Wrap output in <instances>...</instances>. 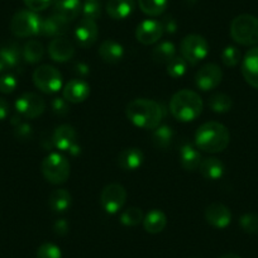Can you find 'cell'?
<instances>
[{"instance_id": "1", "label": "cell", "mask_w": 258, "mask_h": 258, "mask_svg": "<svg viewBox=\"0 0 258 258\" xmlns=\"http://www.w3.org/2000/svg\"><path fill=\"white\" fill-rule=\"evenodd\" d=\"M230 142V133L224 124L219 121H207L195 133L198 150L208 153L223 152Z\"/></svg>"}, {"instance_id": "2", "label": "cell", "mask_w": 258, "mask_h": 258, "mask_svg": "<svg viewBox=\"0 0 258 258\" xmlns=\"http://www.w3.org/2000/svg\"><path fill=\"white\" fill-rule=\"evenodd\" d=\"M126 118L138 128L155 129L162 120V108L160 104L150 99H135L126 105Z\"/></svg>"}, {"instance_id": "3", "label": "cell", "mask_w": 258, "mask_h": 258, "mask_svg": "<svg viewBox=\"0 0 258 258\" xmlns=\"http://www.w3.org/2000/svg\"><path fill=\"white\" fill-rule=\"evenodd\" d=\"M203 106L204 104L199 94L187 89L173 94L170 101V110L173 118L185 123L195 120L202 114Z\"/></svg>"}, {"instance_id": "4", "label": "cell", "mask_w": 258, "mask_h": 258, "mask_svg": "<svg viewBox=\"0 0 258 258\" xmlns=\"http://www.w3.org/2000/svg\"><path fill=\"white\" fill-rule=\"evenodd\" d=\"M230 36L233 41L242 46L258 44V18L250 14L235 17L230 24Z\"/></svg>"}, {"instance_id": "5", "label": "cell", "mask_w": 258, "mask_h": 258, "mask_svg": "<svg viewBox=\"0 0 258 258\" xmlns=\"http://www.w3.org/2000/svg\"><path fill=\"white\" fill-rule=\"evenodd\" d=\"M42 173L49 183L61 185L70 177V163L59 153H51L42 162Z\"/></svg>"}, {"instance_id": "6", "label": "cell", "mask_w": 258, "mask_h": 258, "mask_svg": "<svg viewBox=\"0 0 258 258\" xmlns=\"http://www.w3.org/2000/svg\"><path fill=\"white\" fill-rule=\"evenodd\" d=\"M42 19L32 11H21L14 14L11 22L12 33L19 38L36 36L41 32Z\"/></svg>"}, {"instance_id": "7", "label": "cell", "mask_w": 258, "mask_h": 258, "mask_svg": "<svg viewBox=\"0 0 258 258\" xmlns=\"http://www.w3.org/2000/svg\"><path fill=\"white\" fill-rule=\"evenodd\" d=\"M180 51L181 56L186 59L187 63L197 64L208 56L209 44L207 39L200 34H188L181 41Z\"/></svg>"}, {"instance_id": "8", "label": "cell", "mask_w": 258, "mask_h": 258, "mask_svg": "<svg viewBox=\"0 0 258 258\" xmlns=\"http://www.w3.org/2000/svg\"><path fill=\"white\" fill-rule=\"evenodd\" d=\"M33 83L46 94H54L62 88V75L54 66L42 64L34 70Z\"/></svg>"}, {"instance_id": "9", "label": "cell", "mask_w": 258, "mask_h": 258, "mask_svg": "<svg viewBox=\"0 0 258 258\" xmlns=\"http://www.w3.org/2000/svg\"><path fill=\"white\" fill-rule=\"evenodd\" d=\"M126 200V191L120 183H109L103 188L100 203L108 214H115L124 207Z\"/></svg>"}, {"instance_id": "10", "label": "cell", "mask_w": 258, "mask_h": 258, "mask_svg": "<svg viewBox=\"0 0 258 258\" xmlns=\"http://www.w3.org/2000/svg\"><path fill=\"white\" fill-rule=\"evenodd\" d=\"M16 109L24 118L34 119L43 114L46 109V101L38 94L24 93L17 99Z\"/></svg>"}, {"instance_id": "11", "label": "cell", "mask_w": 258, "mask_h": 258, "mask_svg": "<svg viewBox=\"0 0 258 258\" xmlns=\"http://www.w3.org/2000/svg\"><path fill=\"white\" fill-rule=\"evenodd\" d=\"M223 79L222 69L217 63H207L198 70L195 84L203 91H210L218 88Z\"/></svg>"}, {"instance_id": "12", "label": "cell", "mask_w": 258, "mask_h": 258, "mask_svg": "<svg viewBox=\"0 0 258 258\" xmlns=\"http://www.w3.org/2000/svg\"><path fill=\"white\" fill-rule=\"evenodd\" d=\"M163 33L165 32H163L161 22L147 19V21H143L142 23L138 24L137 29H136V38L140 43L150 46V44L160 41Z\"/></svg>"}, {"instance_id": "13", "label": "cell", "mask_w": 258, "mask_h": 258, "mask_svg": "<svg viewBox=\"0 0 258 258\" xmlns=\"http://www.w3.org/2000/svg\"><path fill=\"white\" fill-rule=\"evenodd\" d=\"M205 219L212 227L223 229L227 228L232 222V213L229 208L222 203H212L205 209Z\"/></svg>"}, {"instance_id": "14", "label": "cell", "mask_w": 258, "mask_h": 258, "mask_svg": "<svg viewBox=\"0 0 258 258\" xmlns=\"http://www.w3.org/2000/svg\"><path fill=\"white\" fill-rule=\"evenodd\" d=\"M98 24L95 23V21L88 18L81 19L75 28L76 42L83 48H89L93 46L98 39Z\"/></svg>"}, {"instance_id": "15", "label": "cell", "mask_w": 258, "mask_h": 258, "mask_svg": "<svg viewBox=\"0 0 258 258\" xmlns=\"http://www.w3.org/2000/svg\"><path fill=\"white\" fill-rule=\"evenodd\" d=\"M48 54L54 62H68L75 54V46L69 39L57 37L49 42Z\"/></svg>"}, {"instance_id": "16", "label": "cell", "mask_w": 258, "mask_h": 258, "mask_svg": "<svg viewBox=\"0 0 258 258\" xmlns=\"http://www.w3.org/2000/svg\"><path fill=\"white\" fill-rule=\"evenodd\" d=\"M89 95H90V86L81 79H74L69 81L63 89V98L69 103H83L89 98Z\"/></svg>"}, {"instance_id": "17", "label": "cell", "mask_w": 258, "mask_h": 258, "mask_svg": "<svg viewBox=\"0 0 258 258\" xmlns=\"http://www.w3.org/2000/svg\"><path fill=\"white\" fill-rule=\"evenodd\" d=\"M242 75L252 88L258 89V47L245 53L242 61Z\"/></svg>"}, {"instance_id": "18", "label": "cell", "mask_w": 258, "mask_h": 258, "mask_svg": "<svg viewBox=\"0 0 258 258\" xmlns=\"http://www.w3.org/2000/svg\"><path fill=\"white\" fill-rule=\"evenodd\" d=\"M78 140V133L75 128L70 124H62L54 129L52 135V142L53 147L58 148L61 151H69L71 146H74Z\"/></svg>"}, {"instance_id": "19", "label": "cell", "mask_w": 258, "mask_h": 258, "mask_svg": "<svg viewBox=\"0 0 258 258\" xmlns=\"http://www.w3.org/2000/svg\"><path fill=\"white\" fill-rule=\"evenodd\" d=\"M69 27H70V22H68L66 19L62 18V17L53 13L52 16L47 17L46 19L42 21L39 34L57 38V37H62L63 34L68 33Z\"/></svg>"}, {"instance_id": "20", "label": "cell", "mask_w": 258, "mask_h": 258, "mask_svg": "<svg viewBox=\"0 0 258 258\" xmlns=\"http://www.w3.org/2000/svg\"><path fill=\"white\" fill-rule=\"evenodd\" d=\"M145 155L140 148H125L118 155V165L124 171H135L142 166Z\"/></svg>"}, {"instance_id": "21", "label": "cell", "mask_w": 258, "mask_h": 258, "mask_svg": "<svg viewBox=\"0 0 258 258\" xmlns=\"http://www.w3.org/2000/svg\"><path fill=\"white\" fill-rule=\"evenodd\" d=\"M99 56L106 63H118L124 57V48L114 39H106L99 47Z\"/></svg>"}, {"instance_id": "22", "label": "cell", "mask_w": 258, "mask_h": 258, "mask_svg": "<svg viewBox=\"0 0 258 258\" xmlns=\"http://www.w3.org/2000/svg\"><path fill=\"white\" fill-rule=\"evenodd\" d=\"M54 14L62 17L68 22H73L78 18L81 12L80 0H53Z\"/></svg>"}, {"instance_id": "23", "label": "cell", "mask_w": 258, "mask_h": 258, "mask_svg": "<svg viewBox=\"0 0 258 258\" xmlns=\"http://www.w3.org/2000/svg\"><path fill=\"white\" fill-rule=\"evenodd\" d=\"M203 158L197 147H194L190 143L181 146L180 148V163L185 170L194 171L199 168Z\"/></svg>"}, {"instance_id": "24", "label": "cell", "mask_w": 258, "mask_h": 258, "mask_svg": "<svg viewBox=\"0 0 258 258\" xmlns=\"http://www.w3.org/2000/svg\"><path fill=\"white\" fill-rule=\"evenodd\" d=\"M167 225V217L165 213L160 209H152L147 213V215L143 219V227L146 232L151 234H157L161 233Z\"/></svg>"}, {"instance_id": "25", "label": "cell", "mask_w": 258, "mask_h": 258, "mask_svg": "<svg viewBox=\"0 0 258 258\" xmlns=\"http://www.w3.org/2000/svg\"><path fill=\"white\" fill-rule=\"evenodd\" d=\"M224 165L222 161L217 157H208L202 161L199 166V171L203 177L207 180H219L224 175Z\"/></svg>"}, {"instance_id": "26", "label": "cell", "mask_w": 258, "mask_h": 258, "mask_svg": "<svg viewBox=\"0 0 258 258\" xmlns=\"http://www.w3.org/2000/svg\"><path fill=\"white\" fill-rule=\"evenodd\" d=\"M135 9V0H109L106 13L113 19H125Z\"/></svg>"}, {"instance_id": "27", "label": "cell", "mask_w": 258, "mask_h": 258, "mask_svg": "<svg viewBox=\"0 0 258 258\" xmlns=\"http://www.w3.org/2000/svg\"><path fill=\"white\" fill-rule=\"evenodd\" d=\"M71 202H73L71 194L66 188H57L52 191L48 198V205L54 213H64L69 210L71 207Z\"/></svg>"}, {"instance_id": "28", "label": "cell", "mask_w": 258, "mask_h": 258, "mask_svg": "<svg viewBox=\"0 0 258 258\" xmlns=\"http://www.w3.org/2000/svg\"><path fill=\"white\" fill-rule=\"evenodd\" d=\"M21 48L14 42H7L0 47V58L7 64L8 70L17 68L21 61Z\"/></svg>"}, {"instance_id": "29", "label": "cell", "mask_w": 258, "mask_h": 258, "mask_svg": "<svg viewBox=\"0 0 258 258\" xmlns=\"http://www.w3.org/2000/svg\"><path fill=\"white\" fill-rule=\"evenodd\" d=\"M173 140V131L168 125H158L152 133V143L156 148L166 150L171 146Z\"/></svg>"}, {"instance_id": "30", "label": "cell", "mask_w": 258, "mask_h": 258, "mask_svg": "<svg viewBox=\"0 0 258 258\" xmlns=\"http://www.w3.org/2000/svg\"><path fill=\"white\" fill-rule=\"evenodd\" d=\"M176 56L175 44L172 42L165 41L156 46L152 51V59L156 63H166L167 64L173 57Z\"/></svg>"}, {"instance_id": "31", "label": "cell", "mask_w": 258, "mask_h": 258, "mask_svg": "<svg viewBox=\"0 0 258 258\" xmlns=\"http://www.w3.org/2000/svg\"><path fill=\"white\" fill-rule=\"evenodd\" d=\"M23 58L28 63H37L41 61L44 56V47L43 44L36 39H31L27 42L23 47Z\"/></svg>"}, {"instance_id": "32", "label": "cell", "mask_w": 258, "mask_h": 258, "mask_svg": "<svg viewBox=\"0 0 258 258\" xmlns=\"http://www.w3.org/2000/svg\"><path fill=\"white\" fill-rule=\"evenodd\" d=\"M209 106L214 113L224 114L232 109L233 100L229 95L223 93H217L214 95L210 96L209 99Z\"/></svg>"}, {"instance_id": "33", "label": "cell", "mask_w": 258, "mask_h": 258, "mask_svg": "<svg viewBox=\"0 0 258 258\" xmlns=\"http://www.w3.org/2000/svg\"><path fill=\"white\" fill-rule=\"evenodd\" d=\"M141 11L151 17H158L167 8V0H138Z\"/></svg>"}, {"instance_id": "34", "label": "cell", "mask_w": 258, "mask_h": 258, "mask_svg": "<svg viewBox=\"0 0 258 258\" xmlns=\"http://www.w3.org/2000/svg\"><path fill=\"white\" fill-rule=\"evenodd\" d=\"M143 219H145L143 212L140 208L136 207L128 208L120 214V223L125 227H136L140 223H142Z\"/></svg>"}, {"instance_id": "35", "label": "cell", "mask_w": 258, "mask_h": 258, "mask_svg": "<svg viewBox=\"0 0 258 258\" xmlns=\"http://www.w3.org/2000/svg\"><path fill=\"white\" fill-rule=\"evenodd\" d=\"M187 69V62L182 56H175L167 63V74L172 79L182 78Z\"/></svg>"}, {"instance_id": "36", "label": "cell", "mask_w": 258, "mask_h": 258, "mask_svg": "<svg viewBox=\"0 0 258 258\" xmlns=\"http://www.w3.org/2000/svg\"><path fill=\"white\" fill-rule=\"evenodd\" d=\"M242 54L240 51L234 46L225 47L224 51L222 52V61L227 68H234L240 62Z\"/></svg>"}, {"instance_id": "37", "label": "cell", "mask_w": 258, "mask_h": 258, "mask_svg": "<svg viewBox=\"0 0 258 258\" xmlns=\"http://www.w3.org/2000/svg\"><path fill=\"white\" fill-rule=\"evenodd\" d=\"M239 225L245 233L257 234L258 233V215L253 213H247L239 219Z\"/></svg>"}, {"instance_id": "38", "label": "cell", "mask_w": 258, "mask_h": 258, "mask_svg": "<svg viewBox=\"0 0 258 258\" xmlns=\"http://www.w3.org/2000/svg\"><path fill=\"white\" fill-rule=\"evenodd\" d=\"M83 16L84 18L91 19V21H95V19L100 18L101 16V3L100 2H85L83 7Z\"/></svg>"}, {"instance_id": "39", "label": "cell", "mask_w": 258, "mask_h": 258, "mask_svg": "<svg viewBox=\"0 0 258 258\" xmlns=\"http://www.w3.org/2000/svg\"><path fill=\"white\" fill-rule=\"evenodd\" d=\"M37 258H61V249L53 243H43L37 250Z\"/></svg>"}, {"instance_id": "40", "label": "cell", "mask_w": 258, "mask_h": 258, "mask_svg": "<svg viewBox=\"0 0 258 258\" xmlns=\"http://www.w3.org/2000/svg\"><path fill=\"white\" fill-rule=\"evenodd\" d=\"M51 109L56 115L58 116H66L70 113V106H69V101L64 98H53L51 101Z\"/></svg>"}, {"instance_id": "41", "label": "cell", "mask_w": 258, "mask_h": 258, "mask_svg": "<svg viewBox=\"0 0 258 258\" xmlns=\"http://www.w3.org/2000/svg\"><path fill=\"white\" fill-rule=\"evenodd\" d=\"M17 85H18V83H17V79L13 75L7 74V75H3L0 78V91L3 94L13 93L16 90Z\"/></svg>"}, {"instance_id": "42", "label": "cell", "mask_w": 258, "mask_h": 258, "mask_svg": "<svg viewBox=\"0 0 258 258\" xmlns=\"http://www.w3.org/2000/svg\"><path fill=\"white\" fill-rule=\"evenodd\" d=\"M14 136L19 141H29L33 136V129L28 123H21L14 129Z\"/></svg>"}, {"instance_id": "43", "label": "cell", "mask_w": 258, "mask_h": 258, "mask_svg": "<svg viewBox=\"0 0 258 258\" xmlns=\"http://www.w3.org/2000/svg\"><path fill=\"white\" fill-rule=\"evenodd\" d=\"M27 8L32 12H42L49 7L52 3V0H23Z\"/></svg>"}, {"instance_id": "44", "label": "cell", "mask_w": 258, "mask_h": 258, "mask_svg": "<svg viewBox=\"0 0 258 258\" xmlns=\"http://www.w3.org/2000/svg\"><path fill=\"white\" fill-rule=\"evenodd\" d=\"M161 24H162V28L165 33L173 34L177 31V22H176V19L172 16L165 17L162 19V22H161Z\"/></svg>"}, {"instance_id": "45", "label": "cell", "mask_w": 258, "mask_h": 258, "mask_svg": "<svg viewBox=\"0 0 258 258\" xmlns=\"http://www.w3.org/2000/svg\"><path fill=\"white\" fill-rule=\"evenodd\" d=\"M69 229H70V225L66 219H58L54 222L53 232L57 235H66L69 233Z\"/></svg>"}, {"instance_id": "46", "label": "cell", "mask_w": 258, "mask_h": 258, "mask_svg": "<svg viewBox=\"0 0 258 258\" xmlns=\"http://www.w3.org/2000/svg\"><path fill=\"white\" fill-rule=\"evenodd\" d=\"M74 71H75L79 76L85 78V76H88L89 74H90V68H89V64L84 63V62H78V63H75V66H74Z\"/></svg>"}, {"instance_id": "47", "label": "cell", "mask_w": 258, "mask_h": 258, "mask_svg": "<svg viewBox=\"0 0 258 258\" xmlns=\"http://www.w3.org/2000/svg\"><path fill=\"white\" fill-rule=\"evenodd\" d=\"M9 114V104L4 100L3 98H0V120H4V119L8 116Z\"/></svg>"}, {"instance_id": "48", "label": "cell", "mask_w": 258, "mask_h": 258, "mask_svg": "<svg viewBox=\"0 0 258 258\" xmlns=\"http://www.w3.org/2000/svg\"><path fill=\"white\" fill-rule=\"evenodd\" d=\"M68 152L70 153L71 156H74V157H76V156H79L81 153V147L78 145V143H75L74 146H71L70 150H69Z\"/></svg>"}, {"instance_id": "49", "label": "cell", "mask_w": 258, "mask_h": 258, "mask_svg": "<svg viewBox=\"0 0 258 258\" xmlns=\"http://www.w3.org/2000/svg\"><path fill=\"white\" fill-rule=\"evenodd\" d=\"M11 123H12V124H13V125H14V126L19 125V124H21V116H19V115H14V116H13V118H12Z\"/></svg>"}, {"instance_id": "50", "label": "cell", "mask_w": 258, "mask_h": 258, "mask_svg": "<svg viewBox=\"0 0 258 258\" xmlns=\"http://www.w3.org/2000/svg\"><path fill=\"white\" fill-rule=\"evenodd\" d=\"M8 70V68H7V64L4 63L3 59L0 58V73H3V71H7Z\"/></svg>"}, {"instance_id": "51", "label": "cell", "mask_w": 258, "mask_h": 258, "mask_svg": "<svg viewBox=\"0 0 258 258\" xmlns=\"http://www.w3.org/2000/svg\"><path fill=\"white\" fill-rule=\"evenodd\" d=\"M220 258H240L238 254H234V253H228V254L222 255Z\"/></svg>"}, {"instance_id": "52", "label": "cell", "mask_w": 258, "mask_h": 258, "mask_svg": "<svg viewBox=\"0 0 258 258\" xmlns=\"http://www.w3.org/2000/svg\"><path fill=\"white\" fill-rule=\"evenodd\" d=\"M186 3L187 4H194V3H197V0H185Z\"/></svg>"}, {"instance_id": "53", "label": "cell", "mask_w": 258, "mask_h": 258, "mask_svg": "<svg viewBox=\"0 0 258 258\" xmlns=\"http://www.w3.org/2000/svg\"><path fill=\"white\" fill-rule=\"evenodd\" d=\"M86 2H101V0H86Z\"/></svg>"}]
</instances>
